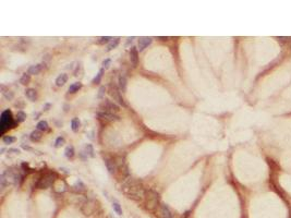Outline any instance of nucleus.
<instances>
[{
    "label": "nucleus",
    "instance_id": "13",
    "mask_svg": "<svg viewBox=\"0 0 291 218\" xmlns=\"http://www.w3.org/2000/svg\"><path fill=\"white\" fill-rule=\"evenodd\" d=\"M127 78L124 75H120L118 79V83H119V89L122 93H124L127 91Z\"/></svg>",
    "mask_w": 291,
    "mask_h": 218
},
{
    "label": "nucleus",
    "instance_id": "6",
    "mask_svg": "<svg viewBox=\"0 0 291 218\" xmlns=\"http://www.w3.org/2000/svg\"><path fill=\"white\" fill-rule=\"evenodd\" d=\"M98 119L101 122L108 123V122H112L114 120H118V117L114 114H110V112H105V111H99L97 114Z\"/></svg>",
    "mask_w": 291,
    "mask_h": 218
},
{
    "label": "nucleus",
    "instance_id": "25",
    "mask_svg": "<svg viewBox=\"0 0 291 218\" xmlns=\"http://www.w3.org/2000/svg\"><path fill=\"white\" fill-rule=\"evenodd\" d=\"M66 156L68 158H72L74 156V149L72 146H68L66 149Z\"/></svg>",
    "mask_w": 291,
    "mask_h": 218
},
{
    "label": "nucleus",
    "instance_id": "9",
    "mask_svg": "<svg viewBox=\"0 0 291 218\" xmlns=\"http://www.w3.org/2000/svg\"><path fill=\"white\" fill-rule=\"evenodd\" d=\"M105 164H106V167H107L108 171H109L111 174H117V165H116L114 158L106 157L105 158Z\"/></svg>",
    "mask_w": 291,
    "mask_h": 218
},
{
    "label": "nucleus",
    "instance_id": "20",
    "mask_svg": "<svg viewBox=\"0 0 291 218\" xmlns=\"http://www.w3.org/2000/svg\"><path fill=\"white\" fill-rule=\"evenodd\" d=\"M37 130L38 131H47L48 130V123L46 122V121H39L37 123Z\"/></svg>",
    "mask_w": 291,
    "mask_h": 218
},
{
    "label": "nucleus",
    "instance_id": "1",
    "mask_svg": "<svg viewBox=\"0 0 291 218\" xmlns=\"http://www.w3.org/2000/svg\"><path fill=\"white\" fill-rule=\"evenodd\" d=\"M122 190L129 199L136 201V202H140L145 197L146 190H144L142 183L140 181L134 180V179H131L130 181L126 182Z\"/></svg>",
    "mask_w": 291,
    "mask_h": 218
},
{
    "label": "nucleus",
    "instance_id": "10",
    "mask_svg": "<svg viewBox=\"0 0 291 218\" xmlns=\"http://www.w3.org/2000/svg\"><path fill=\"white\" fill-rule=\"evenodd\" d=\"M158 214L162 218H172V213L166 204H160L158 207Z\"/></svg>",
    "mask_w": 291,
    "mask_h": 218
},
{
    "label": "nucleus",
    "instance_id": "29",
    "mask_svg": "<svg viewBox=\"0 0 291 218\" xmlns=\"http://www.w3.org/2000/svg\"><path fill=\"white\" fill-rule=\"evenodd\" d=\"M111 37H109V36H105V37H100L99 39H98V44H105V43H108V41H110Z\"/></svg>",
    "mask_w": 291,
    "mask_h": 218
},
{
    "label": "nucleus",
    "instance_id": "27",
    "mask_svg": "<svg viewBox=\"0 0 291 218\" xmlns=\"http://www.w3.org/2000/svg\"><path fill=\"white\" fill-rule=\"evenodd\" d=\"M85 151H86V154H89L91 157H94V149H93V146L91 144H87L85 146Z\"/></svg>",
    "mask_w": 291,
    "mask_h": 218
},
{
    "label": "nucleus",
    "instance_id": "5",
    "mask_svg": "<svg viewBox=\"0 0 291 218\" xmlns=\"http://www.w3.org/2000/svg\"><path fill=\"white\" fill-rule=\"evenodd\" d=\"M100 108L103 109V111H105V112H110V114H116V112L119 111V106L118 105L114 104V101H106V99L100 104Z\"/></svg>",
    "mask_w": 291,
    "mask_h": 218
},
{
    "label": "nucleus",
    "instance_id": "16",
    "mask_svg": "<svg viewBox=\"0 0 291 218\" xmlns=\"http://www.w3.org/2000/svg\"><path fill=\"white\" fill-rule=\"evenodd\" d=\"M25 95L26 97L29 98V99H31L32 101H35L36 98H37V93H36V91L34 89H27L25 91Z\"/></svg>",
    "mask_w": 291,
    "mask_h": 218
},
{
    "label": "nucleus",
    "instance_id": "32",
    "mask_svg": "<svg viewBox=\"0 0 291 218\" xmlns=\"http://www.w3.org/2000/svg\"><path fill=\"white\" fill-rule=\"evenodd\" d=\"M2 94H3V96L7 98V99H12V98H13V93L10 92V91H9V93H2Z\"/></svg>",
    "mask_w": 291,
    "mask_h": 218
},
{
    "label": "nucleus",
    "instance_id": "24",
    "mask_svg": "<svg viewBox=\"0 0 291 218\" xmlns=\"http://www.w3.org/2000/svg\"><path fill=\"white\" fill-rule=\"evenodd\" d=\"M14 141H16V137H13V136L6 135L2 137V142L4 143V144H12Z\"/></svg>",
    "mask_w": 291,
    "mask_h": 218
},
{
    "label": "nucleus",
    "instance_id": "7",
    "mask_svg": "<svg viewBox=\"0 0 291 218\" xmlns=\"http://www.w3.org/2000/svg\"><path fill=\"white\" fill-rule=\"evenodd\" d=\"M11 121H12L11 112L9 110L3 111L2 115H1V129H2V132L6 130V128H8L11 124Z\"/></svg>",
    "mask_w": 291,
    "mask_h": 218
},
{
    "label": "nucleus",
    "instance_id": "21",
    "mask_svg": "<svg viewBox=\"0 0 291 218\" xmlns=\"http://www.w3.org/2000/svg\"><path fill=\"white\" fill-rule=\"evenodd\" d=\"M104 71H105L104 68H101V69L99 70V72L97 73V75H96L95 78H94V80H93V83H94V84H98V83H100L101 78H103V73H104Z\"/></svg>",
    "mask_w": 291,
    "mask_h": 218
},
{
    "label": "nucleus",
    "instance_id": "8",
    "mask_svg": "<svg viewBox=\"0 0 291 218\" xmlns=\"http://www.w3.org/2000/svg\"><path fill=\"white\" fill-rule=\"evenodd\" d=\"M130 61H131L133 68H136L139 64V51H137V48L134 46H132L130 49Z\"/></svg>",
    "mask_w": 291,
    "mask_h": 218
},
{
    "label": "nucleus",
    "instance_id": "12",
    "mask_svg": "<svg viewBox=\"0 0 291 218\" xmlns=\"http://www.w3.org/2000/svg\"><path fill=\"white\" fill-rule=\"evenodd\" d=\"M43 68H44V66L41 63L35 64V66H31L29 68V70H27V73H29L30 75H32V74H38L43 70Z\"/></svg>",
    "mask_w": 291,
    "mask_h": 218
},
{
    "label": "nucleus",
    "instance_id": "11",
    "mask_svg": "<svg viewBox=\"0 0 291 218\" xmlns=\"http://www.w3.org/2000/svg\"><path fill=\"white\" fill-rule=\"evenodd\" d=\"M153 38L152 37H141L139 39V49L140 51L144 50L146 47H148L149 45L152 44Z\"/></svg>",
    "mask_w": 291,
    "mask_h": 218
},
{
    "label": "nucleus",
    "instance_id": "19",
    "mask_svg": "<svg viewBox=\"0 0 291 218\" xmlns=\"http://www.w3.org/2000/svg\"><path fill=\"white\" fill-rule=\"evenodd\" d=\"M30 139L32 140V141H39V140L41 139V131H33L32 133H31V136H30Z\"/></svg>",
    "mask_w": 291,
    "mask_h": 218
},
{
    "label": "nucleus",
    "instance_id": "34",
    "mask_svg": "<svg viewBox=\"0 0 291 218\" xmlns=\"http://www.w3.org/2000/svg\"><path fill=\"white\" fill-rule=\"evenodd\" d=\"M159 39H162V41H168V37H159Z\"/></svg>",
    "mask_w": 291,
    "mask_h": 218
},
{
    "label": "nucleus",
    "instance_id": "14",
    "mask_svg": "<svg viewBox=\"0 0 291 218\" xmlns=\"http://www.w3.org/2000/svg\"><path fill=\"white\" fill-rule=\"evenodd\" d=\"M66 81H68V74H66V73H62V74H60V75L56 79V85L64 86L66 83Z\"/></svg>",
    "mask_w": 291,
    "mask_h": 218
},
{
    "label": "nucleus",
    "instance_id": "28",
    "mask_svg": "<svg viewBox=\"0 0 291 218\" xmlns=\"http://www.w3.org/2000/svg\"><path fill=\"white\" fill-rule=\"evenodd\" d=\"M64 143V137H62V136H59V137H58V139L56 140V143H55V146H56V147H59V146L62 145Z\"/></svg>",
    "mask_w": 291,
    "mask_h": 218
},
{
    "label": "nucleus",
    "instance_id": "18",
    "mask_svg": "<svg viewBox=\"0 0 291 218\" xmlns=\"http://www.w3.org/2000/svg\"><path fill=\"white\" fill-rule=\"evenodd\" d=\"M82 87V83L81 82H75V83H73V84H71L70 85V87H69V93H75V92H78L80 89Z\"/></svg>",
    "mask_w": 291,
    "mask_h": 218
},
{
    "label": "nucleus",
    "instance_id": "30",
    "mask_svg": "<svg viewBox=\"0 0 291 218\" xmlns=\"http://www.w3.org/2000/svg\"><path fill=\"white\" fill-rule=\"evenodd\" d=\"M105 92H106V87H105V86H101L100 89H99V93H98L97 97L98 98H103V97H104V95H105Z\"/></svg>",
    "mask_w": 291,
    "mask_h": 218
},
{
    "label": "nucleus",
    "instance_id": "3",
    "mask_svg": "<svg viewBox=\"0 0 291 218\" xmlns=\"http://www.w3.org/2000/svg\"><path fill=\"white\" fill-rule=\"evenodd\" d=\"M55 179H56V174L52 172H48V174H44L43 177L39 179L37 183V187L39 189H47V188L51 187L54 183Z\"/></svg>",
    "mask_w": 291,
    "mask_h": 218
},
{
    "label": "nucleus",
    "instance_id": "4",
    "mask_svg": "<svg viewBox=\"0 0 291 218\" xmlns=\"http://www.w3.org/2000/svg\"><path fill=\"white\" fill-rule=\"evenodd\" d=\"M108 94L110 95V97L114 98V101H117L118 104L122 105L123 107H126V106H127V104H126L124 99L122 98V95H121L120 89H118V87L116 85H112V84H111V85L109 86V89H108Z\"/></svg>",
    "mask_w": 291,
    "mask_h": 218
},
{
    "label": "nucleus",
    "instance_id": "2",
    "mask_svg": "<svg viewBox=\"0 0 291 218\" xmlns=\"http://www.w3.org/2000/svg\"><path fill=\"white\" fill-rule=\"evenodd\" d=\"M145 205L149 211H155L159 207V194L154 190H147L145 193Z\"/></svg>",
    "mask_w": 291,
    "mask_h": 218
},
{
    "label": "nucleus",
    "instance_id": "35",
    "mask_svg": "<svg viewBox=\"0 0 291 218\" xmlns=\"http://www.w3.org/2000/svg\"><path fill=\"white\" fill-rule=\"evenodd\" d=\"M135 218H137V217H135Z\"/></svg>",
    "mask_w": 291,
    "mask_h": 218
},
{
    "label": "nucleus",
    "instance_id": "33",
    "mask_svg": "<svg viewBox=\"0 0 291 218\" xmlns=\"http://www.w3.org/2000/svg\"><path fill=\"white\" fill-rule=\"evenodd\" d=\"M9 152H16V153H18V154H19L20 151H19V149H9Z\"/></svg>",
    "mask_w": 291,
    "mask_h": 218
},
{
    "label": "nucleus",
    "instance_id": "26",
    "mask_svg": "<svg viewBox=\"0 0 291 218\" xmlns=\"http://www.w3.org/2000/svg\"><path fill=\"white\" fill-rule=\"evenodd\" d=\"M25 118H26V115L23 111H18V114H16V121L18 122H23V121L25 120Z\"/></svg>",
    "mask_w": 291,
    "mask_h": 218
},
{
    "label": "nucleus",
    "instance_id": "17",
    "mask_svg": "<svg viewBox=\"0 0 291 218\" xmlns=\"http://www.w3.org/2000/svg\"><path fill=\"white\" fill-rule=\"evenodd\" d=\"M119 41H120V38H119V37L114 38V41H111L110 43L108 44L107 48H106V51H111L112 49H114V48H116L118 46Z\"/></svg>",
    "mask_w": 291,
    "mask_h": 218
},
{
    "label": "nucleus",
    "instance_id": "15",
    "mask_svg": "<svg viewBox=\"0 0 291 218\" xmlns=\"http://www.w3.org/2000/svg\"><path fill=\"white\" fill-rule=\"evenodd\" d=\"M81 128V121H80L79 118H73L71 120V129H72L73 132H78Z\"/></svg>",
    "mask_w": 291,
    "mask_h": 218
},
{
    "label": "nucleus",
    "instance_id": "22",
    "mask_svg": "<svg viewBox=\"0 0 291 218\" xmlns=\"http://www.w3.org/2000/svg\"><path fill=\"white\" fill-rule=\"evenodd\" d=\"M30 80H31V76H30L29 73H24L22 75V78L20 79V83L23 84V85H26V84H29Z\"/></svg>",
    "mask_w": 291,
    "mask_h": 218
},
{
    "label": "nucleus",
    "instance_id": "31",
    "mask_svg": "<svg viewBox=\"0 0 291 218\" xmlns=\"http://www.w3.org/2000/svg\"><path fill=\"white\" fill-rule=\"evenodd\" d=\"M110 62H111L110 59H105L104 62H103V68H104V69H108L109 66H110Z\"/></svg>",
    "mask_w": 291,
    "mask_h": 218
},
{
    "label": "nucleus",
    "instance_id": "23",
    "mask_svg": "<svg viewBox=\"0 0 291 218\" xmlns=\"http://www.w3.org/2000/svg\"><path fill=\"white\" fill-rule=\"evenodd\" d=\"M112 207H114V211L117 213L118 215H122V209H121L120 204L118 202H114L112 203Z\"/></svg>",
    "mask_w": 291,
    "mask_h": 218
}]
</instances>
